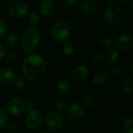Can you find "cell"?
I'll return each mask as SVG.
<instances>
[{
    "label": "cell",
    "instance_id": "6da1fadb",
    "mask_svg": "<svg viewBox=\"0 0 133 133\" xmlns=\"http://www.w3.org/2000/svg\"><path fill=\"white\" fill-rule=\"evenodd\" d=\"M46 71V62L41 55H27L22 65V73L25 78L34 80L41 78Z\"/></svg>",
    "mask_w": 133,
    "mask_h": 133
},
{
    "label": "cell",
    "instance_id": "7a4b0ae2",
    "mask_svg": "<svg viewBox=\"0 0 133 133\" xmlns=\"http://www.w3.org/2000/svg\"><path fill=\"white\" fill-rule=\"evenodd\" d=\"M41 39V34L38 29L32 27L25 30L21 37V48L23 51L30 53L35 50L39 45Z\"/></svg>",
    "mask_w": 133,
    "mask_h": 133
},
{
    "label": "cell",
    "instance_id": "3957f363",
    "mask_svg": "<svg viewBox=\"0 0 133 133\" xmlns=\"http://www.w3.org/2000/svg\"><path fill=\"white\" fill-rule=\"evenodd\" d=\"M71 26L66 20H59L54 23L51 29L52 37L58 41H65L70 35Z\"/></svg>",
    "mask_w": 133,
    "mask_h": 133
},
{
    "label": "cell",
    "instance_id": "277c9868",
    "mask_svg": "<svg viewBox=\"0 0 133 133\" xmlns=\"http://www.w3.org/2000/svg\"><path fill=\"white\" fill-rule=\"evenodd\" d=\"M122 18V12L117 5H108L103 12V19L111 26L118 25Z\"/></svg>",
    "mask_w": 133,
    "mask_h": 133
},
{
    "label": "cell",
    "instance_id": "5b68a950",
    "mask_svg": "<svg viewBox=\"0 0 133 133\" xmlns=\"http://www.w3.org/2000/svg\"><path fill=\"white\" fill-rule=\"evenodd\" d=\"M44 121L42 113L36 109L28 112L26 116L25 124L26 127L30 130H37L41 128Z\"/></svg>",
    "mask_w": 133,
    "mask_h": 133
},
{
    "label": "cell",
    "instance_id": "8992f818",
    "mask_svg": "<svg viewBox=\"0 0 133 133\" xmlns=\"http://www.w3.org/2000/svg\"><path fill=\"white\" fill-rule=\"evenodd\" d=\"M44 124L48 129L58 131L63 125V119L60 114L55 111H51L46 115L44 118Z\"/></svg>",
    "mask_w": 133,
    "mask_h": 133
},
{
    "label": "cell",
    "instance_id": "52a82bcc",
    "mask_svg": "<svg viewBox=\"0 0 133 133\" xmlns=\"http://www.w3.org/2000/svg\"><path fill=\"white\" fill-rule=\"evenodd\" d=\"M29 11L27 3L23 1H16L12 2L9 8V13L16 19L23 17Z\"/></svg>",
    "mask_w": 133,
    "mask_h": 133
},
{
    "label": "cell",
    "instance_id": "ba28073f",
    "mask_svg": "<svg viewBox=\"0 0 133 133\" xmlns=\"http://www.w3.org/2000/svg\"><path fill=\"white\" fill-rule=\"evenodd\" d=\"M7 111L12 115H18L24 110V102L19 97H12L6 105Z\"/></svg>",
    "mask_w": 133,
    "mask_h": 133
},
{
    "label": "cell",
    "instance_id": "9c48e42d",
    "mask_svg": "<svg viewBox=\"0 0 133 133\" xmlns=\"http://www.w3.org/2000/svg\"><path fill=\"white\" fill-rule=\"evenodd\" d=\"M116 47L121 51H129L133 46L132 37L128 34H123L118 36L115 41Z\"/></svg>",
    "mask_w": 133,
    "mask_h": 133
},
{
    "label": "cell",
    "instance_id": "30bf717a",
    "mask_svg": "<svg viewBox=\"0 0 133 133\" xmlns=\"http://www.w3.org/2000/svg\"><path fill=\"white\" fill-rule=\"evenodd\" d=\"M69 116L72 120L77 121L81 119L85 115L84 106L79 102L73 103L69 108Z\"/></svg>",
    "mask_w": 133,
    "mask_h": 133
},
{
    "label": "cell",
    "instance_id": "8fae6325",
    "mask_svg": "<svg viewBox=\"0 0 133 133\" xmlns=\"http://www.w3.org/2000/svg\"><path fill=\"white\" fill-rule=\"evenodd\" d=\"M98 9V4L94 0H83L79 4V9L86 15L94 14Z\"/></svg>",
    "mask_w": 133,
    "mask_h": 133
},
{
    "label": "cell",
    "instance_id": "7c38bea8",
    "mask_svg": "<svg viewBox=\"0 0 133 133\" xmlns=\"http://www.w3.org/2000/svg\"><path fill=\"white\" fill-rule=\"evenodd\" d=\"M89 69L85 65H78L72 71V77L77 82H83L89 76Z\"/></svg>",
    "mask_w": 133,
    "mask_h": 133
},
{
    "label": "cell",
    "instance_id": "4fadbf2b",
    "mask_svg": "<svg viewBox=\"0 0 133 133\" xmlns=\"http://www.w3.org/2000/svg\"><path fill=\"white\" fill-rule=\"evenodd\" d=\"M16 73L15 72L9 68V67H3L0 69V82L4 83H11L15 79Z\"/></svg>",
    "mask_w": 133,
    "mask_h": 133
},
{
    "label": "cell",
    "instance_id": "5bb4252c",
    "mask_svg": "<svg viewBox=\"0 0 133 133\" xmlns=\"http://www.w3.org/2000/svg\"><path fill=\"white\" fill-rule=\"evenodd\" d=\"M55 9V3L51 0H42L39 3V11L43 16L51 15Z\"/></svg>",
    "mask_w": 133,
    "mask_h": 133
},
{
    "label": "cell",
    "instance_id": "9a60e30c",
    "mask_svg": "<svg viewBox=\"0 0 133 133\" xmlns=\"http://www.w3.org/2000/svg\"><path fill=\"white\" fill-rule=\"evenodd\" d=\"M109 79L108 73L105 71H98L93 76V83L97 86H102L108 83Z\"/></svg>",
    "mask_w": 133,
    "mask_h": 133
},
{
    "label": "cell",
    "instance_id": "2e32d148",
    "mask_svg": "<svg viewBox=\"0 0 133 133\" xmlns=\"http://www.w3.org/2000/svg\"><path fill=\"white\" fill-rule=\"evenodd\" d=\"M120 90L124 94H130L133 90L132 79L129 77L123 79L120 84Z\"/></svg>",
    "mask_w": 133,
    "mask_h": 133
},
{
    "label": "cell",
    "instance_id": "e0dca14e",
    "mask_svg": "<svg viewBox=\"0 0 133 133\" xmlns=\"http://www.w3.org/2000/svg\"><path fill=\"white\" fill-rule=\"evenodd\" d=\"M19 43V37L16 33L12 32L9 34L5 39V44L6 46L9 48H15L17 47V45Z\"/></svg>",
    "mask_w": 133,
    "mask_h": 133
},
{
    "label": "cell",
    "instance_id": "ac0fdd59",
    "mask_svg": "<svg viewBox=\"0 0 133 133\" xmlns=\"http://www.w3.org/2000/svg\"><path fill=\"white\" fill-rule=\"evenodd\" d=\"M70 83L68 79H61L57 84V91L60 95H65L70 90Z\"/></svg>",
    "mask_w": 133,
    "mask_h": 133
},
{
    "label": "cell",
    "instance_id": "d6986e66",
    "mask_svg": "<svg viewBox=\"0 0 133 133\" xmlns=\"http://www.w3.org/2000/svg\"><path fill=\"white\" fill-rule=\"evenodd\" d=\"M104 57L105 58L107 62H108L110 63H113V62H116L118 59L119 53L115 48H109L108 50L106 51Z\"/></svg>",
    "mask_w": 133,
    "mask_h": 133
},
{
    "label": "cell",
    "instance_id": "ffe728a7",
    "mask_svg": "<svg viewBox=\"0 0 133 133\" xmlns=\"http://www.w3.org/2000/svg\"><path fill=\"white\" fill-rule=\"evenodd\" d=\"M40 21L41 19L37 12L35 10H32L28 15V23H30V25L32 26H36L40 23Z\"/></svg>",
    "mask_w": 133,
    "mask_h": 133
},
{
    "label": "cell",
    "instance_id": "44dd1931",
    "mask_svg": "<svg viewBox=\"0 0 133 133\" xmlns=\"http://www.w3.org/2000/svg\"><path fill=\"white\" fill-rule=\"evenodd\" d=\"M75 50H76L75 45L71 41H69V42L65 43L63 45V48H62V52L66 57L72 56L75 53Z\"/></svg>",
    "mask_w": 133,
    "mask_h": 133
},
{
    "label": "cell",
    "instance_id": "7402d4cb",
    "mask_svg": "<svg viewBox=\"0 0 133 133\" xmlns=\"http://www.w3.org/2000/svg\"><path fill=\"white\" fill-rule=\"evenodd\" d=\"M8 121L9 117L7 111L3 108H0V127L5 126L8 123Z\"/></svg>",
    "mask_w": 133,
    "mask_h": 133
},
{
    "label": "cell",
    "instance_id": "603a6c76",
    "mask_svg": "<svg viewBox=\"0 0 133 133\" xmlns=\"http://www.w3.org/2000/svg\"><path fill=\"white\" fill-rule=\"evenodd\" d=\"M25 81L21 78V77H18L14 80L13 83V87L14 88L17 90V91H21L24 89L25 87Z\"/></svg>",
    "mask_w": 133,
    "mask_h": 133
},
{
    "label": "cell",
    "instance_id": "cb8c5ba5",
    "mask_svg": "<svg viewBox=\"0 0 133 133\" xmlns=\"http://www.w3.org/2000/svg\"><path fill=\"white\" fill-rule=\"evenodd\" d=\"M113 43V40L109 36H102L99 40V44L104 47L111 46Z\"/></svg>",
    "mask_w": 133,
    "mask_h": 133
},
{
    "label": "cell",
    "instance_id": "d4e9b609",
    "mask_svg": "<svg viewBox=\"0 0 133 133\" xmlns=\"http://www.w3.org/2000/svg\"><path fill=\"white\" fill-rule=\"evenodd\" d=\"M122 125L126 128V129H132L133 125V121L132 117L130 116H125L122 118V121H121Z\"/></svg>",
    "mask_w": 133,
    "mask_h": 133
},
{
    "label": "cell",
    "instance_id": "484cf974",
    "mask_svg": "<svg viewBox=\"0 0 133 133\" xmlns=\"http://www.w3.org/2000/svg\"><path fill=\"white\" fill-rule=\"evenodd\" d=\"M67 106H68V103L65 100L61 99L56 102V109L60 112L64 111L66 109Z\"/></svg>",
    "mask_w": 133,
    "mask_h": 133
},
{
    "label": "cell",
    "instance_id": "4316f807",
    "mask_svg": "<svg viewBox=\"0 0 133 133\" xmlns=\"http://www.w3.org/2000/svg\"><path fill=\"white\" fill-rule=\"evenodd\" d=\"M83 105L84 107H91L94 103V97L90 95H86L83 97Z\"/></svg>",
    "mask_w": 133,
    "mask_h": 133
},
{
    "label": "cell",
    "instance_id": "83f0119b",
    "mask_svg": "<svg viewBox=\"0 0 133 133\" xmlns=\"http://www.w3.org/2000/svg\"><path fill=\"white\" fill-rule=\"evenodd\" d=\"M64 5L69 9H74L77 8L79 3H78V1L76 0H65Z\"/></svg>",
    "mask_w": 133,
    "mask_h": 133
},
{
    "label": "cell",
    "instance_id": "f1b7e54d",
    "mask_svg": "<svg viewBox=\"0 0 133 133\" xmlns=\"http://www.w3.org/2000/svg\"><path fill=\"white\" fill-rule=\"evenodd\" d=\"M8 30V25L5 20L0 19V37L5 35Z\"/></svg>",
    "mask_w": 133,
    "mask_h": 133
},
{
    "label": "cell",
    "instance_id": "f546056e",
    "mask_svg": "<svg viewBox=\"0 0 133 133\" xmlns=\"http://www.w3.org/2000/svg\"><path fill=\"white\" fill-rule=\"evenodd\" d=\"M104 60V55L101 53H96L92 56V61L94 64L99 65L101 63H102Z\"/></svg>",
    "mask_w": 133,
    "mask_h": 133
},
{
    "label": "cell",
    "instance_id": "4dcf8cb0",
    "mask_svg": "<svg viewBox=\"0 0 133 133\" xmlns=\"http://www.w3.org/2000/svg\"><path fill=\"white\" fill-rule=\"evenodd\" d=\"M121 72V68L118 65H113L110 67V74L112 76H117Z\"/></svg>",
    "mask_w": 133,
    "mask_h": 133
},
{
    "label": "cell",
    "instance_id": "1f68e13d",
    "mask_svg": "<svg viewBox=\"0 0 133 133\" xmlns=\"http://www.w3.org/2000/svg\"><path fill=\"white\" fill-rule=\"evenodd\" d=\"M5 57H6V60L10 63H15L18 59V57H17L16 54L12 53V52H10V53L7 54L5 55Z\"/></svg>",
    "mask_w": 133,
    "mask_h": 133
},
{
    "label": "cell",
    "instance_id": "d6a6232c",
    "mask_svg": "<svg viewBox=\"0 0 133 133\" xmlns=\"http://www.w3.org/2000/svg\"><path fill=\"white\" fill-rule=\"evenodd\" d=\"M34 109V104L31 101H27L24 104V110L30 112Z\"/></svg>",
    "mask_w": 133,
    "mask_h": 133
},
{
    "label": "cell",
    "instance_id": "836d02e7",
    "mask_svg": "<svg viewBox=\"0 0 133 133\" xmlns=\"http://www.w3.org/2000/svg\"><path fill=\"white\" fill-rule=\"evenodd\" d=\"M7 55V49L5 48V46L0 43V59L5 57V55Z\"/></svg>",
    "mask_w": 133,
    "mask_h": 133
},
{
    "label": "cell",
    "instance_id": "e575fe53",
    "mask_svg": "<svg viewBox=\"0 0 133 133\" xmlns=\"http://www.w3.org/2000/svg\"><path fill=\"white\" fill-rule=\"evenodd\" d=\"M6 133H16V128L13 125H9L5 128Z\"/></svg>",
    "mask_w": 133,
    "mask_h": 133
},
{
    "label": "cell",
    "instance_id": "d590c367",
    "mask_svg": "<svg viewBox=\"0 0 133 133\" xmlns=\"http://www.w3.org/2000/svg\"><path fill=\"white\" fill-rule=\"evenodd\" d=\"M129 1H126V0H118L117 1V4H118L119 5H125L126 4H128Z\"/></svg>",
    "mask_w": 133,
    "mask_h": 133
},
{
    "label": "cell",
    "instance_id": "8d00e7d4",
    "mask_svg": "<svg viewBox=\"0 0 133 133\" xmlns=\"http://www.w3.org/2000/svg\"><path fill=\"white\" fill-rule=\"evenodd\" d=\"M122 133H133V129H126Z\"/></svg>",
    "mask_w": 133,
    "mask_h": 133
},
{
    "label": "cell",
    "instance_id": "74e56055",
    "mask_svg": "<svg viewBox=\"0 0 133 133\" xmlns=\"http://www.w3.org/2000/svg\"><path fill=\"white\" fill-rule=\"evenodd\" d=\"M131 69V73L132 74V64H131V69Z\"/></svg>",
    "mask_w": 133,
    "mask_h": 133
},
{
    "label": "cell",
    "instance_id": "f35d334b",
    "mask_svg": "<svg viewBox=\"0 0 133 133\" xmlns=\"http://www.w3.org/2000/svg\"><path fill=\"white\" fill-rule=\"evenodd\" d=\"M41 133H49V132H42Z\"/></svg>",
    "mask_w": 133,
    "mask_h": 133
}]
</instances>
